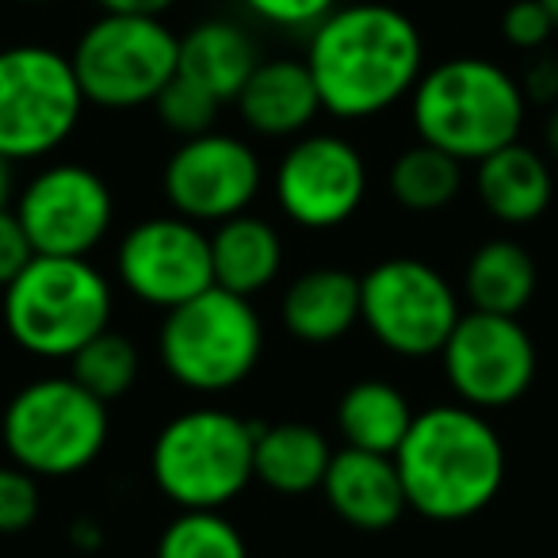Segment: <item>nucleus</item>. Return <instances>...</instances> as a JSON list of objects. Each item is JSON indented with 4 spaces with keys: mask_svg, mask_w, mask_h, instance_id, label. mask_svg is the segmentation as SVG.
Wrapping results in <instances>:
<instances>
[{
    "mask_svg": "<svg viewBox=\"0 0 558 558\" xmlns=\"http://www.w3.org/2000/svg\"><path fill=\"white\" fill-rule=\"evenodd\" d=\"M303 62L318 88L322 111L356 123L413 96L425 73V43L402 9L360 0L341 4L311 27Z\"/></svg>",
    "mask_w": 558,
    "mask_h": 558,
    "instance_id": "f257e3e1",
    "label": "nucleus"
},
{
    "mask_svg": "<svg viewBox=\"0 0 558 558\" xmlns=\"http://www.w3.org/2000/svg\"><path fill=\"white\" fill-rule=\"evenodd\" d=\"M405 505L436 524L471 520L505 486V444L486 413L471 405H433L413 417L395 451Z\"/></svg>",
    "mask_w": 558,
    "mask_h": 558,
    "instance_id": "f03ea898",
    "label": "nucleus"
},
{
    "mask_svg": "<svg viewBox=\"0 0 558 558\" xmlns=\"http://www.w3.org/2000/svg\"><path fill=\"white\" fill-rule=\"evenodd\" d=\"M410 116L417 142L463 165H478L520 138L527 96L524 85L489 58H448L421 73Z\"/></svg>",
    "mask_w": 558,
    "mask_h": 558,
    "instance_id": "7ed1b4c3",
    "label": "nucleus"
},
{
    "mask_svg": "<svg viewBox=\"0 0 558 558\" xmlns=\"http://www.w3.org/2000/svg\"><path fill=\"white\" fill-rule=\"evenodd\" d=\"M4 329L39 360H73L111 329V283L88 256H39L4 288Z\"/></svg>",
    "mask_w": 558,
    "mask_h": 558,
    "instance_id": "20e7f679",
    "label": "nucleus"
},
{
    "mask_svg": "<svg viewBox=\"0 0 558 558\" xmlns=\"http://www.w3.org/2000/svg\"><path fill=\"white\" fill-rule=\"evenodd\" d=\"M161 367L195 395H226L256 372L264 352V322L253 303L226 288H207L165 311L157 329Z\"/></svg>",
    "mask_w": 558,
    "mask_h": 558,
    "instance_id": "39448f33",
    "label": "nucleus"
},
{
    "mask_svg": "<svg viewBox=\"0 0 558 558\" xmlns=\"http://www.w3.org/2000/svg\"><path fill=\"white\" fill-rule=\"evenodd\" d=\"M111 436L108 405L70 375H47L12 395L0 440L16 466L35 478H70L100 459Z\"/></svg>",
    "mask_w": 558,
    "mask_h": 558,
    "instance_id": "423d86ee",
    "label": "nucleus"
},
{
    "mask_svg": "<svg viewBox=\"0 0 558 558\" xmlns=\"http://www.w3.org/2000/svg\"><path fill=\"white\" fill-rule=\"evenodd\" d=\"M149 474L177 509H226L253 482V425L218 405L177 413L157 433Z\"/></svg>",
    "mask_w": 558,
    "mask_h": 558,
    "instance_id": "0eeeda50",
    "label": "nucleus"
},
{
    "mask_svg": "<svg viewBox=\"0 0 558 558\" xmlns=\"http://www.w3.org/2000/svg\"><path fill=\"white\" fill-rule=\"evenodd\" d=\"M85 104L108 111L146 108L180 70V35L157 16H104L70 54Z\"/></svg>",
    "mask_w": 558,
    "mask_h": 558,
    "instance_id": "6e6552de",
    "label": "nucleus"
},
{
    "mask_svg": "<svg viewBox=\"0 0 558 558\" xmlns=\"http://www.w3.org/2000/svg\"><path fill=\"white\" fill-rule=\"evenodd\" d=\"M85 96L70 54L54 47L0 50V157L35 161L50 157L77 131Z\"/></svg>",
    "mask_w": 558,
    "mask_h": 558,
    "instance_id": "1a4fd4ad",
    "label": "nucleus"
},
{
    "mask_svg": "<svg viewBox=\"0 0 558 558\" xmlns=\"http://www.w3.org/2000/svg\"><path fill=\"white\" fill-rule=\"evenodd\" d=\"M459 318L463 306L451 279L417 256H390L360 276V322L395 356H440Z\"/></svg>",
    "mask_w": 558,
    "mask_h": 558,
    "instance_id": "9d476101",
    "label": "nucleus"
},
{
    "mask_svg": "<svg viewBox=\"0 0 558 558\" xmlns=\"http://www.w3.org/2000/svg\"><path fill=\"white\" fill-rule=\"evenodd\" d=\"M440 364L451 395L471 410L489 413L509 410L532 390L539 352L520 318L463 311L440 349Z\"/></svg>",
    "mask_w": 558,
    "mask_h": 558,
    "instance_id": "9b49d317",
    "label": "nucleus"
},
{
    "mask_svg": "<svg viewBox=\"0 0 558 558\" xmlns=\"http://www.w3.org/2000/svg\"><path fill=\"white\" fill-rule=\"evenodd\" d=\"M16 218L39 256H88L116 222V195L88 165L54 161L24 184Z\"/></svg>",
    "mask_w": 558,
    "mask_h": 558,
    "instance_id": "f8f14e48",
    "label": "nucleus"
},
{
    "mask_svg": "<svg viewBox=\"0 0 558 558\" xmlns=\"http://www.w3.org/2000/svg\"><path fill=\"white\" fill-rule=\"evenodd\" d=\"M161 187L172 215L195 226H218L253 207L264 187V165L245 138L207 131L172 149L161 172Z\"/></svg>",
    "mask_w": 558,
    "mask_h": 558,
    "instance_id": "ddd939ff",
    "label": "nucleus"
},
{
    "mask_svg": "<svg viewBox=\"0 0 558 558\" xmlns=\"http://www.w3.org/2000/svg\"><path fill=\"white\" fill-rule=\"evenodd\" d=\"M276 203L303 230H337L367 199V161L341 134H303L276 165Z\"/></svg>",
    "mask_w": 558,
    "mask_h": 558,
    "instance_id": "4468645a",
    "label": "nucleus"
},
{
    "mask_svg": "<svg viewBox=\"0 0 558 558\" xmlns=\"http://www.w3.org/2000/svg\"><path fill=\"white\" fill-rule=\"evenodd\" d=\"M116 276L138 303L172 311L215 288L210 233L180 215L142 218L116 248Z\"/></svg>",
    "mask_w": 558,
    "mask_h": 558,
    "instance_id": "2eb2a0df",
    "label": "nucleus"
},
{
    "mask_svg": "<svg viewBox=\"0 0 558 558\" xmlns=\"http://www.w3.org/2000/svg\"><path fill=\"white\" fill-rule=\"evenodd\" d=\"M322 497L333 509V517H341V524L356 532H390L410 509L395 456L360 448L333 451L326 478H322Z\"/></svg>",
    "mask_w": 558,
    "mask_h": 558,
    "instance_id": "dca6fc26",
    "label": "nucleus"
},
{
    "mask_svg": "<svg viewBox=\"0 0 558 558\" xmlns=\"http://www.w3.org/2000/svg\"><path fill=\"white\" fill-rule=\"evenodd\" d=\"M233 108L260 138H303L322 116L318 88L303 58H260Z\"/></svg>",
    "mask_w": 558,
    "mask_h": 558,
    "instance_id": "f3484780",
    "label": "nucleus"
},
{
    "mask_svg": "<svg viewBox=\"0 0 558 558\" xmlns=\"http://www.w3.org/2000/svg\"><path fill=\"white\" fill-rule=\"evenodd\" d=\"M474 192L501 226H532L555 203V169L543 149L509 142L474 165Z\"/></svg>",
    "mask_w": 558,
    "mask_h": 558,
    "instance_id": "a211bd4d",
    "label": "nucleus"
},
{
    "mask_svg": "<svg viewBox=\"0 0 558 558\" xmlns=\"http://www.w3.org/2000/svg\"><path fill=\"white\" fill-rule=\"evenodd\" d=\"M279 318L295 341L337 344L360 322V276L349 268H311L283 291Z\"/></svg>",
    "mask_w": 558,
    "mask_h": 558,
    "instance_id": "6ab92c4d",
    "label": "nucleus"
},
{
    "mask_svg": "<svg viewBox=\"0 0 558 558\" xmlns=\"http://www.w3.org/2000/svg\"><path fill=\"white\" fill-rule=\"evenodd\" d=\"M326 433L306 421H276V425H253V482L268 486L271 494L303 497L322 489L329 471Z\"/></svg>",
    "mask_w": 558,
    "mask_h": 558,
    "instance_id": "aec40b11",
    "label": "nucleus"
},
{
    "mask_svg": "<svg viewBox=\"0 0 558 558\" xmlns=\"http://www.w3.org/2000/svg\"><path fill=\"white\" fill-rule=\"evenodd\" d=\"M210 268L215 283L241 299L271 288L283 268V238L260 215H233L210 230Z\"/></svg>",
    "mask_w": 558,
    "mask_h": 558,
    "instance_id": "412c9836",
    "label": "nucleus"
},
{
    "mask_svg": "<svg viewBox=\"0 0 558 558\" xmlns=\"http://www.w3.org/2000/svg\"><path fill=\"white\" fill-rule=\"evenodd\" d=\"M539 288L532 253L512 238H489L471 253L463 271V295L471 311L520 318Z\"/></svg>",
    "mask_w": 558,
    "mask_h": 558,
    "instance_id": "4be33fe9",
    "label": "nucleus"
},
{
    "mask_svg": "<svg viewBox=\"0 0 558 558\" xmlns=\"http://www.w3.org/2000/svg\"><path fill=\"white\" fill-rule=\"evenodd\" d=\"M260 54L245 27L233 20H203L187 35H180V70L187 81L203 85L222 104H233L245 88L248 73L256 70Z\"/></svg>",
    "mask_w": 558,
    "mask_h": 558,
    "instance_id": "5701e85b",
    "label": "nucleus"
},
{
    "mask_svg": "<svg viewBox=\"0 0 558 558\" xmlns=\"http://www.w3.org/2000/svg\"><path fill=\"white\" fill-rule=\"evenodd\" d=\"M413 417L417 413L410 398L387 379L352 383L337 402V428H341L344 448L379 451V456H395L402 448Z\"/></svg>",
    "mask_w": 558,
    "mask_h": 558,
    "instance_id": "b1692460",
    "label": "nucleus"
},
{
    "mask_svg": "<svg viewBox=\"0 0 558 558\" xmlns=\"http://www.w3.org/2000/svg\"><path fill=\"white\" fill-rule=\"evenodd\" d=\"M387 192L398 207L413 210V215H436L463 192V161L428 142H417L390 161Z\"/></svg>",
    "mask_w": 558,
    "mask_h": 558,
    "instance_id": "393cba45",
    "label": "nucleus"
},
{
    "mask_svg": "<svg viewBox=\"0 0 558 558\" xmlns=\"http://www.w3.org/2000/svg\"><path fill=\"white\" fill-rule=\"evenodd\" d=\"M142 372V356L134 349V341L116 329H104L100 337L85 344L77 356L70 360V379L81 383L93 398H100L104 405L119 402L123 395H131Z\"/></svg>",
    "mask_w": 558,
    "mask_h": 558,
    "instance_id": "a878e982",
    "label": "nucleus"
},
{
    "mask_svg": "<svg viewBox=\"0 0 558 558\" xmlns=\"http://www.w3.org/2000/svg\"><path fill=\"white\" fill-rule=\"evenodd\" d=\"M154 558H248V547L222 509H180L165 524Z\"/></svg>",
    "mask_w": 558,
    "mask_h": 558,
    "instance_id": "bb28decb",
    "label": "nucleus"
},
{
    "mask_svg": "<svg viewBox=\"0 0 558 558\" xmlns=\"http://www.w3.org/2000/svg\"><path fill=\"white\" fill-rule=\"evenodd\" d=\"M154 111L165 123V131H172L184 142V138H199V134L215 131L222 100L210 96L203 85H195V81H187L184 73H177V77L161 88V96L154 100Z\"/></svg>",
    "mask_w": 558,
    "mask_h": 558,
    "instance_id": "cd10ccee",
    "label": "nucleus"
},
{
    "mask_svg": "<svg viewBox=\"0 0 558 558\" xmlns=\"http://www.w3.org/2000/svg\"><path fill=\"white\" fill-rule=\"evenodd\" d=\"M39 512H43L39 478L16 463L0 466V535L27 532L39 520Z\"/></svg>",
    "mask_w": 558,
    "mask_h": 558,
    "instance_id": "c85d7f7f",
    "label": "nucleus"
},
{
    "mask_svg": "<svg viewBox=\"0 0 558 558\" xmlns=\"http://www.w3.org/2000/svg\"><path fill=\"white\" fill-rule=\"evenodd\" d=\"M245 9L279 32H311L329 12L341 9V0H245Z\"/></svg>",
    "mask_w": 558,
    "mask_h": 558,
    "instance_id": "c756f323",
    "label": "nucleus"
},
{
    "mask_svg": "<svg viewBox=\"0 0 558 558\" xmlns=\"http://www.w3.org/2000/svg\"><path fill=\"white\" fill-rule=\"evenodd\" d=\"M501 35L512 50L532 54V50H543L555 39V24H550L547 9H543L539 0H512L501 16Z\"/></svg>",
    "mask_w": 558,
    "mask_h": 558,
    "instance_id": "7c9ffc66",
    "label": "nucleus"
},
{
    "mask_svg": "<svg viewBox=\"0 0 558 558\" xmlns=\"http://www.w3.org/2000/svg\"><path fill=\"white\" fill-rule=\"evenodd\" d=\"M35 260V248L27 241L24 226H20L16 210H0V291L9 288L12 279Z\"/></svg>",
    "mask_w": 558,
    "mask_h": 558,
    "instance_id": "2f4dec72",
    "label": "nucleus"
},
{
    "mask_svg": "<svg viewBox=\"0 0 558 558\" xmlns=\"http://www.w3.org/2000/svg\"><path fill=\"white\" fill-rule=\"evenodd\" d=\"M524 96L527 100H543L555 108L558 104V58L555 54H543L539 62L532 65V70L524 73Z\"/></svg>",
    "mask_w": 558,
    "mask_h": 558,
    "instance_id": "473e14b6",
    "label": "nucleus"
},
{
    "mask_svg": "<svg viewBox=\"0 0 558 558\" xmlns=\"http://www.w3.org/2000/svg\"><path fill=\"white\" fill-rule=\"evenodd\" d=\"M172 4H177V0H96V9H100L104 16H157V20H161Z\"/></svg>",
    "mask_w": 558,
    "mask_h": 558,
    "instance_id": "72a5a7b5",
    "label": "nucleus"
},
{
    "mask_svg": "<svg viewBox=\"0 0 558 558\" xmlns=\"http://www.w3.org/2000/svg\"><path fill=\"white\" fill-rule=\"evenodd\" d=\"M70 543L77 550H96L104 547V524L96 517H77L70 524Z\"/></svg>",
    "mask_w": 558,
    "mask_h": 558,
    "instance_id": "f704fd0d",
    "label": "nucleus"
},
{
    "mask_svg": "<svg viewBox=\"0 0 558 558\" xmlns=\"http://www.w3.org/2000/svg\"><path fill=\"white\" fill-rule=\"evenodd\" d=\"M543 146H547V157H555L558 161V104L550 108L547 126H543Z\"/></svg>",
    "mask_w": 558,
    "mask_h": 558,
    "instance_id": "c9c22d12",
    "label": "nucleus"
},
{
    "mask_svg": "<svg viewBox=\"0 0 558 558\" xmlns=\"http://www.w3.org/2000/svg\"><path fill=\"white\" fill-rule=\"evenodd\" d=\"M9 195H12V161L0 157V210L9 207Z\"/></svg>",
    "mask_w": 558,
    "mask_h": 558,
    "instance_id": "e433bc0d",
    "label": "nucleus"
},
{
    "mask_svg": "<svg viewBox=\"0 0 558 558\" xmlns=\"http://www.w3.org/2000/svg\"><path fill=\"white\" fill-rule=\"evenodd\" d=\"M543 9H547V16H550V24H555V32H558V0H539Z\"/></svg>",
    "mask_w": 558,
    "mask_h": 558,
    "instance_id": "4c0bfd02",
    "label": "nucleus"
},
{
    "mask_svg": "<svg viewBox=\"0 0 558 558\" xmlns=\"http://www.w3.org/2000/svg\"><path fill=\"white\" fill-rule=\"evenodd\" d=\"M24 4H54V0H24Z\"/></svg>",
    "mask_w": 558,
    "mask_h": 558,
    "instance_id": "58836bf2",
    "label": "nucleus"
}]
</instances>
